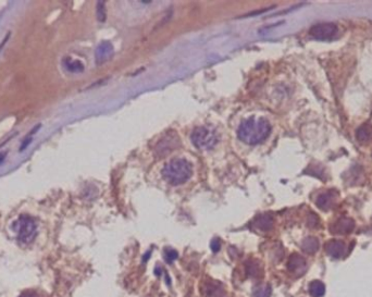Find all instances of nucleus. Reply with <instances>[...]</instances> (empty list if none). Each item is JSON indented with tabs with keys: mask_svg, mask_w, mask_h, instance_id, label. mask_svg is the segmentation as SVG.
<instances>
[{
	"mask_svg": "<svg viewBox=\"0 0 372 297\" xmlns=\"http://www.w3.org/2000/svg\"><path fill=\"white\" fill-rule=\"evenodd\" d=\"M113 56V46L108 42L101 43L99 46L96 48L95 51V58H96V62L98 64L105 63L108 61L110 58Z\"/></svg>",
	"mask_w": 372,
	"mask_h": 297,
	"instance_id": "nucleus-8",
	"label": "nucleus"
},
{
	"mask_svg": "<svg viewBox=\"0 0 372 297\" xmlns=\"http://www.w3.org/2000/svg\"><path fill=\"white\" fill-rule=\"evenodd\" d=\"M308 223H309L310 227H315V225L318 223V217L316 215H310L309 219H308Z\"/></svg>",
	"mask_w": 372,
	"mask_h": 297,
	"instance_id": "nucleus-23",
	"label": "nucleus"
},
{
	"mask_svg": "<svg viewBox=\"0 0 372 297\" xmlns=\"http://www.w3.org/2000/svg\"><path fill=\"white\" fill-rule=\"evenodd\" d=\"M355 222L349 218H341L331 225V232L334 234H347L354 230Z\"/></svg>",
	"mask_w": 372,
	"mask_h": 297,
	"instance_id": "nucleus-7",
	"label": "nucleus"
},
{
	"mask_svg": "<svg viewBox=\"0 0 372 297\" xmlns=\"http://www.w3.org/2000/svg\"><path fill=\"white\" fill-rule=\"evenodd\" d=\"M309 290H310V294L312 296L315 297H319V296H322L324 294V285L319 281H313L311 284H310V287H309Z\"/></svg>",
	"mask_w": 372,
	"mask_h": 297,
	"instance_id": "nucleus-17",
	"label": "nucleus"
},
{
	"mask_svg": "<svg viewBox=\"0 0 372 297\" xmlns=\"http://www.w3.org/2000/svg\"><path fill=\"white\" fill-rule=\"evenodd\" d=\"M63 66L66 67V69L69 71V72L71 73H81L84 71V66H83V63L79 60H73L72 58H65V60H63Z\"/></svg>",
	"mask_w": 372,
	"mask_h": 297,
	"instance_id": "nucleus-15",
	"label": "nucleus"
},
{
	"mask_svg": "<svg viewBox=\"0 0 372 297\" xmlns=\"http://www.w3.org/2000/svg\"><path fill=\"white\" fill-rule=\"evenodd\" d=\"M164 258H165L166 262H173L177 258V253L173 249H166L165 254H164Z\"/></svg>",
	"mask_w": 372,
	"mask_h": 297,
	"instance_id": "nucleus-21",
	"label": "nucleus"
},
{
	"mask_svg": "<svg viewBox=\"0 0 372 297\" xmlns=\"http://www.w3.org/2000/svg\"><path fill=\"white\" fill-rule=\"evenodd\" d=\"M337 32V27L334 23L324 22L318 23L310 29L309 34L318 41H328L334 37Z\"/></svg>",
	"mask_w": 372,
	"mask_h": 297,
	"instance_id": "nucleus-6",
	"label": "nucleus"
},
{
	"mask_svg": "<svg viewBox=\"0 0 372 297\" xmlns=\"http://www.w3.org/2000/svg\"><path fill=\"white\" fill-rule=\"evenodd\" d=\"M181 144L178 135L175 132L166 133L164 136L158 141L156 145L155 153L158 157H165L166 155L171 154Z\"/></svg>",
	"mask_w": 372,
	"mask_h": 297,
	"instance_id": "nucleus-5",
	"label": "nucleus"
},
{
	"mask_svg": "<svg viewBox=\"0 0 372 297\" xmlns=\"http://www.w3.org/2000/svg\"><path fill=\"white\" fill-rule=\"evenodd\" d=\"M333 202H334V194H332L331 192H326L318 196L316 204L320 209L328 210L329 208H331Z\"/></svg>",
	"mask_w": 372,
	"mask_h": 297,
	"instance_id": "nucleus-12",
	"label": "nucleus"
},
{
	"mask_svg": "<svg viewBox=\"0 0 372 297\" xmlns=\"http://www.w3.org/2000/svg\"><path fill=\"white\" fill-rule=\"evenodd\" d=\"M247 272H248L249 275H256V276H257L260 273V268L258 267V263L257 262L249 263L248 264Z\"/></svg>",
	"mask_w": 372,
	"mask_h": 297,
	"instance_id": "nucleus-20",
	"label": "nucleus"
},
{
	"mask_svg": "<svg viewBox=\"0 0 372 297\" xmlns=\"http://www.w3.org/2000/svg\"><path fill=\"white\" fill-rule=\"evenodd\" d=\"M20 297H40V295H37L35 292H31V290H29V292L23 293Z\"/></svg>",
	"mask_w": 372,
	"mask_h": 297,
	"instance_id": "nucleus-24",
	"label": "nucleus"
},
{
	"mask_svg": "<svg viewBox=\"0 0 372 297\" xmlns=\"http://www.w3.org/2000/svg\"><path fill=\"white\" fill-rule=\"evenodd\" d=\"M221 247V243L220 241L218 240V238H215V240L211 242V249H213V251H215V253H218Z\"/></svg>",
	"mask_w": 372,
	"mask_h": 297,
	"instance_id": "nucleus-22",
	"label": "nucleus"
},
{
	"mask_svg": "<svg viewBox=\"0 0 372 297\" xmlns=\"http://www.w3.org/2000/svg\"><path fill=\"white\" fill-rule=\"evenodd\" d=\"M356 138L361 144L369 143L370 140H372V125L364 123L359 126L356 131Z\"/></svg>",
	"mask_w": 372,
	"mask_h": 297,
	"instance_id": "nucleus-11",
	"label": "nucleus"
},
{
	"mask_svg": "<svg viewBox=\"0 0 372 297\" xmlns=\"http://www.w3.org/2000/svg\"><path fill=\"white\" fill-rule=\"evenodd\" d=\"M288 270L296 275H300L305 272L306 262L303 257L298 254H293L288 260Z\"/></svg>",
	"mask_w": 372,
	"mask_h": 297,
	"instance_id": "nucleus-9",
	"label": "nucleus"
},
{
	"mask_svg": "<svg viewBox=\"0 0 372 297\" xmlns=\"http://www.w3.org/2000/svg\"><path fill=\"white\" fill-rule=\"evenodd\" d=\"M191 139L195 147L203 151L211 150L218 143V136L215 131L206 126L196 127L191 135Z\"/></svg>",
	"mask_w": 372,
	"mask_h": 297,
	"instance_id": "nucleus-3",
	"label": "nucleus"
},
{
	"mask_svg": "<svg viewBox=\"0 0 372 297\" xmlns=\"http://www.w3.org/2000/svg\"><path fill=\"white\" fill-rule=\"evenodd\" d=\"M16 230L18 231L19 242L22 244H30L36 236L37 225L33 218L22 215L16 222Z\"/></svg>",
	"mask_w": 372,
	"mask_h": 297,
	"instance_id": "nucleus-4",
	"label": "nucleus"
},
{
	"mask_svg": "<svg viewBox=\"0 0 372 297\" xmlns=\"http://www.w3.org/2000/svg\"><path fill=\"white\" fill-rule=\"evenodd\" d=\"M301 247L306 253H316L319 248V242L316 237H307L301 244Z\"/></svg>",
	"mask_w": 372,
	"mask_h": 297,
	"instance_id": "nucleus-16",
	"label": "nucleus"
},
{
	"mask_svg": "<svg viewBox=\"0 0 372 297\" xmlns=\"http://www.w3.org/2000/svg\"><path fill=\"white\" fill-rule=\"evenodd\" d=\"M106 5L105 2H98L97 4V19L100 22H105L106 20Z\"/></svg>",
	"mask_w": 372,
	"mask_h": 297,
	"instance_id": "nucleus-19",
	"label": "nucleus"
},
{
	"mask_svg": "<svg viewBox=\"0 0 372 297\" xmlns=\"http://www.w3.org/2000/svg\"><path fill=\"white\" fill-rule=\"evenodd\" d=\"M271 132V125L264 118H249L244 120L239 130L237 136L248 145H257L264 141Z\"/></svg>",
	"mask_w": 372,
	"mask_h": 297,
	"instance_id": "nucleus-1",
	"label": "nucleus"
},
{
	"mask_svg": "<svg viewBox=\"0 0 372 297\" xmlns=\"http://www.w3.org/2000/svg\"><path fill=\"white\" fill-rule=\"evenodd\" d=\"M205 293H206L207 297H227L224 288L220 284H216L215 282L209 283L205 286Z\"/></svg>",
	"mask_w": 372,
	"mask_h": 297,
	"instance_id": "nucleus-14",
	"label": "nucleus"
},
{
	"mask_svg": "<svg viewBox=\"0 0 372 297\" xmlns=\"http://www.w3.org/2000/svg\"><path fill=\"white\" fill-rule=\"evenodd\" d=\"M192 166L188 160L175 158L169 161L162 169V177L171 185L185 183L192 177Z\"/></svg>",
	"mask_w": 372,
	"mask_h": 297,
	"instance_id": "nucleus-2",
	"label": "nucleus"
},
{
	"mask_svg": "<svg viewBox=\"0 0 372 297\" xmlns=\"http://www.w3.org/2000/svg\"><path fill=\"white\" fill-rule=\"evenodd\" d=\"M256 228L262 231H269L273 227V218L270 215H260L255 219Z\"/></svg>",
	"mask_w": 372,
	"mask_h": 297,
	"instance_id": "nucleus-13",
	"label": "nucleus"
},
{
	"mask_svg": "<svg viewBox=\"0 0 372 297\" xmlns=\"http://www.w3.org/2000/svg\"><path fill=\"white\" fill-rule=\"evenodd\" d=\"M325 249L328 251V254L332 256L333 258H339L342 257L345 250V244L341 241L333 240L326 243Z\"/></svg>",
	"mask_w": 372,
	"mask_h": 297,
	"instance_id": "nucleus-10",
	"label": "nucleus"
},
{
	"mask_svg": "<svg viewBox=\"0 0 372 297\" xmlns=\"http://www.w3.org/2000/svg\"><path fill=\"white\" fill-rule=\"evenodd\" d=\"M254 295L256 297H270L271 287L266 284H261L254 289Z\"/></svg>",
	"mask_w": 372,
	"mask_h": 297,
	"instance_id": "nucleus-18",
	"label": "nucleus"
}]
</instances>
